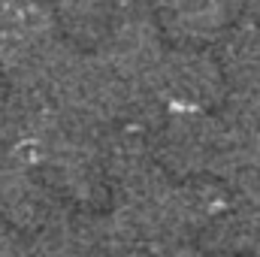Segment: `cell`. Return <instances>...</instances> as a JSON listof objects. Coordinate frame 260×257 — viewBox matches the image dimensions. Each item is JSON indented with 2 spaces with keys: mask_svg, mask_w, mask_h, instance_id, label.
I'll return each mask as SVG.
<instances>
[{
  "mask_svg": "<svg viewBox=\"0 0 260 257\" xmlns=\"http://www.w3.org/2000/svg\"><path fill=\"white\" fill-rule=\"evenodd\" d=\"M151 94L173 109H221L230 97L215 52L203 46H167L151 76Z\"/></svg>",
  "mask_w": 260,
  "mask_h": 257,
  "instance_id": "6da1fadb",
  "label": "cell"
},
{
  "mask_svg": "<svg viewBox=\"0 0 260 257\" xmlns=\"http://www.w3.org/2000/svg\"><path fill=\"white\" fill-rule=\"evenodd\" d=\"M242 0H151V18L167 46H209L239 21Z\"/></svg>",
  "mask_w": 260,
  "mask_h": 257,
  "instance_id": "7a4b0ae2",
  "label": "cell"
},
{
  "mask_svg": "<svg viewBox=\"0 0 260 257\" xmlns=\"http://www.w3.org/2000/svg\"><path fill=\"white\" fill-rule=\"evenodd\" d=\"M6 91H9V85H6V79H3V76H0V100H3V97H6Z\"/></svg>",
  "mask_w": 260,
  "mask_h": 257,
  "instance_id": "3957f363",
  "label": "cell"
}]
</instances>
